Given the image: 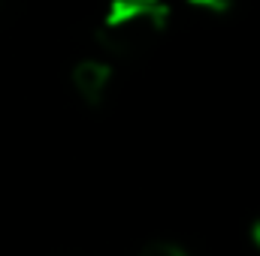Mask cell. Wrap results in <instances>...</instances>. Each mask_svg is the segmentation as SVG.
<instances>
[{"instance_id": "1", "label": "cell", "mask_w": 260, "mask_h": 256, "mask_svg": "<svg viewBox=\"0 0 260 256\" xmlns=\"http://www.w3.org/2000/svg\"><path fill=\"white\" fill-rule=\"evenodd\" d=\"M173 9L167 0H109L100 24L97 46L106 58H139L151 52L170 30Z\"/></svg>"}, {"instance_id": "2", "label": "cell", "mask_w": 260, "mask_h": 256, "mask_svg": "<svg viewBox=\"0 0 260 256\" xmlns=\"http://www.w3.org/2000/svg\"><path fill=\"white\" fill-rule=\"evenodd\" d=\"M112 64L103 58H82L79 64L70 69V88L79 97L82 106L100 109L112 91Z\"/></svg>"}, {"instance_id": "3", "label": "cell", "mask_w": 260, "mask_h": 256, "mask_svg": "<svg viewBox=\"0 0 260 256\" xmlns=\"http://www.w3.org/2000/svg\"><path fill=\"white\" fill-rule=\"evenodd\" d=\"M188 6H194L197 12H206V15H230L233 12V6H236V0H185Z\"/></svg>"}, {"instance_id": "4", "label": "cell", "mask_w": 260, "mask_h": 256, "mask_svg": "<svg viewBox=\"0 0 260 256\" xmlns=\"http://www.w3.org/2000/svg\"><path fill=\"white\" fill-rule=\"evenodd\" d=\"M139 256H191V253L179 241H148L139 250Z\"/></svg>"}, {"instance_id": "5", "label": "cell", "mask_w": 260, "mask_h": 256, "mask_svg": "<svg viewBox=\"0 0 260 256\" xmlns=\"http://www.w3.org/2000/svg\"><path fill=\"white\" fill-rule=\"evenodd\" d=\"M251 241H254V247L260 250V217L251 223Z\"/></svg>"}]
</instances>
